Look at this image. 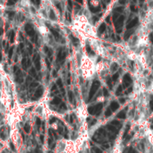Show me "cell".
I'll use <instances>...</instances> for the list:
<instances>
[{"label": "cell", "mask_w": 153, "mask_h": 153, "mask_svg": "<svg viewBox=\"0 0 153 153\" xmlns=\"http://www.w3.org/2000/svg\"><path fill=\"white\" fill-rule=\"evenodd\" d=\"M100 86V82L99 81H94V82H92V85H91V87L90 93H89V100H91L93 98V96H94V95L96 94V92L98 91Z\"/></svg>", "instance_id": "1"}, {"label": "cell", "mask_w": 153, "mask_h": 153, "mask_svg": "<svg viewBox=\"0 0 153 153\" xmlns=\"http://www.w3.org/2000/svg\"><path fill=\"white\" fill-rule=\"evenodd\" d=\"M102 108H103V104L100 103V104H97L95 106L89 107L88 111L91 115H100L101 110H102Z\"/></svg>", "instance_id": "2"}, {"label": "cell", "mask_w": 153, "mask_h": 153, "mask_svg": "<svg viewBox=\"0 0 153 153\" xmlns=\"http://www.w3.org/2000/svg\"><path fill=\"white\" fill-rule=\"evenodd\" d=\"M42 94H43V87L39 86V87L35 91L34 95H33L34 97L32 98V100H39V98H41Z\"/></svg>", "instance_id": "3"}, {"label": "cell", "mask_w": 153, "mask_h": 153, "mask_svg": "<svg viewBox=\"0 0 153 153\" xmlns=\"http://www.w3.org/2000/svg\"><path fill=\"white\" fill-rule=\"evenodd\" d=\"M132 83V79L130 77L129 74H125L124 79H123V85L125 88H127L128 86H130V84Z\"/></svg>", "instance_id": "4"}, {"label": "cell", "mask_w": 153, "mask_h": 153, "mask_svg": "<svg viewBox=\"0 0 153 153\" xmlns=\"http://www.w3.org/2000/svg\"><path fill=\"white\" fill-rule=\"evenodd\" d=\"M138 23V19L137 18H135V19H134L132 22H130L128 24H127V30H130V29H132V28H134L136 24Z\"/></svg>", "instance_id": "5"}, {"label": "cell", "mask_w": 153, "mask_h": 153, "mask_svg": "<svg viewBox=\"0 0 153 153\" xmlns=\"http://www.w3.org/2000/svg\"><path fill=\"white\" fill-rule=\"evenodd\" d=\"M109 108H110L112 111H116V110H117V109L119 108V104H118L117 101H113V102L110 104Z\"/></svg>", "instance_id": "6"}, {"label": "cell", "mask_w": 153, "mask_h": 153, "mask_svg": "<svg viewBox=\"0 0 153 153\" xmlns=\"http://www.w3.org/2000/svg\"><path fill=\"white\" fill-rule=\"evenodd\" d=\"M51 103H52L53 105H60V104L62 103V102H61V99H60L59 97H55V98L52 100Z\"/></svg>", "instance_id": "7"}, {"label": "cell", "mask_w": 153, "mask_h": 153, "mask_svg": "<svg viewBox=\"0 0 153 153\" xmlns=\"http://www.w3.org/2000/svg\"><path fill=\"white\" fill-rule=\"evenodd\" d=\"M68 99H69V101L73 104H74V93L72 91H68Z\"/></svg>", "instance_id": "8"}, {"label": "cell", "mask_w": 153, "mask_h": 153, "mask_svg": "<svg viewBox=\"0 0 153 153\" xmlns=\"http://www.w3.org/2000/svg\"><path fill=\"white\" fill-rule=\"evenodd\" d=\"M105 30H106V25H105V23H102L100 26V28H99V33L100 34H102L105 31Z\"/></svg>", "instance_id": "9"}, {"label": "cell", "mask_w": 153, "mask_h": 153, "mask_svg": "<svg viewBox=\"0 0 153 153\" xmlns=\"http://www.w3.org/2000/svg\"><path fill=\"white\" fill-rule=\"evenodd\" d=\"M126 111L125 110H123V111H121V112H119L117 114V117L118 118H121V119L126 118Z\"/></svg>", "instance_id": "10"}, {"label": "cell", "mask_w": 153, "mask_h": 153, "mask_svg": "<svg viewBox=\"0 0 153 153\" xmlns=\"http://www.w3.org/2000/svg\"><path fill=\"white\" fill-rule=\"evenodd\" d=\"M4 127H1L0 128V137L3 139V140H5V138H6V136H5V134H4Z\"/></svg>", "instance_id": "11"}, {"label": "cell", "mask_w": 153, "mask_h": 153, "mask_svg": "<svg viewBox=\"0 0 153 153\" xmlns=\"http://www.w3.org/2000/svg\"><path fill=\"white\" fill-rule=\"evenodd\" d=\"M108 130H109L110 132L115 133V134L117 133V127H115L114 126H112V125H110V124H109V125L108 126Z\"/></svg>", "instance_id": "12"}, {"label": "cell", "mask_w": 153, "mask_h": 153, "mask_svg": "<svg viewBox=\"0 0 153 153\" xmlns=\"http://www.w3.org/2000/svg\"><path fill=\"white\" fill-rule=\"evenodd\" d=\"M56 84L60 87V89H61V91L65 93V91H64V87H63V82H62V80L61 79H58L57 80V82H56Z\"/></svg>", "instance_id": "13"}, {"label": "cell", "mask_w": 153, "mask_h": 153, "mask_svg": "<svg viewBox=\"0 0 153 153\" xmlns=\"http://www.w3.org/2000/svg\"><path fill=\"white\" fill-rule=\"evenodd\" d=\"M110 125H112V126H114L115 127H117V126H120V122L119 121H117V120H114V121H112L111 123H110Z\"/></svg>", "instance_id": "14"}, {"label": "cell", "mask_w": 153, "mask_h": 153, "mask_svg": "<svg viewBox=\"0 0 153 153\" xmlns=\"http://www.w3.org/2000/svg\"><path fill=\"white\" fill-rule=\"evenodd\" d=\"M132 30H127L126 33H125V39H128V38L132 35Z\"/></svg>", "instance_id": "15"}, {"label": "cell", "mask_w": 153, "mask_h": 153, "mask_svg": "<svg viewBox=\"0 0 153 153\" xmlns=\"http://www.w3.org/2000/svg\"><path fill=\"white\" fill-rule=\"evenodd\" d=\"M112 115V110L108 108L107 110H106V112H105V116L107 117H110Z\"/></svg>", "instance_id": "16"}, {"label": "cell", "mask_w": 153, "mask_h": 153, "mask_svg": "<svg viewBox=\"0 0 153 153\" xmlns=\"http://www.w3.org/2000/svg\"><path fill=\"white\" fill-rule=\"evenodd\" d=\"M23 129H24V132H26V133H30V125H25L24 126V127H23Z\"/></svg>", "instance_id": "17"}, {"label": "cell", "mask_w": 153, "mask_h": 153, "mask_svg": "<svg viewBox=\"0 0 153 153\" xmlns=\"http://www.w3.org/2000/svg\"><path fill=\"white\" fill-rule=\"evenodd\" d=\"M92 153H102V152H101V150H100L99 148L93 147V148H92Z\"/></svg>", "instance_id": "18"}, {"label": "cell", "mask_w": 153, "mask_h": 153, "mask_svg": "<svg viewBox=\"0 0 153 153\" xmlns=\"http://www.w3.org/2000/svg\"><path fill=\"white\" fill-rule=\"evenodd\" d=\"M118 77H119V74H118L117 73H116V74L112 76V80H113V82H117V79H118Z\"/></svg>", "instance_id": "19"}, {"label": "cell", "mask_w": 153, "mask_h": 153, "mask_svg": "<svg viewBox=\"0 0 153 153\" xmlns=\"http://www.w3.org/2000/svg\"><path fill=\"white\" fill-rule=\"evenodd\" d=\"M123 11H124V6H120V7L116 8V12H117V13H121V12H123Z\"/></svg>", "instance_id": "20"}, {"label": "cell", "mask_w": 153, "mask_h": 153, "mask_svg": "<svg viewBox=\"0 0 153 153\" xmlns=\"http://www.w3.org/2000/svg\"><path fill=\"white\" fill-rule=\"evenodd\" d=\"M122 91H123V87H122V86H119L118 89L117 90V92H116V93H117V95H119Z\"/></svg>", "instance_id": "21"}, {"label": "cell", "mask_w": 153, "mask_h": 153, "mask_svg": "<svg viewBox=\"0 0 153 153\" xmlns=\"http://www.w3.org/2000/svg\"><path fill=\"white\" fill-rule=\"evenodd\" d=\"M129 129H130V126H129V125H127V126H126V131H125V134H124V138H125V136H126V135L127 134V133H128Z\"/></svg>", "instance_id": "22"}, {"label": "cell", "mask_w": 153, "mask_h": 153, "mask_svg": "<svg viewBox=\"0 0 153 153\" xmlns=\"http://www.w3.org/2000/svg\"><path fill=\"white\" fill-rule=\"evenodd\" d=\"M112 81H111V79L110 78H108V80H107V83H108V87L109 88H111L112 87V82H111Z\"/></svg>", "instance_id": "23"}, {"label": "cell", "mask_w": 153, "mask_h": 153, "mask_svg": "<svg viewBox=\"0 0 153 153\" xmlns=\"http://www.w3.org/2000/svg\"><path fill=\"white\" fill-rule=\"evenodd\" d=\"M36 123H37V126H38V128H39V126H40V125H41V121H40V119H39V118H37V119H36Z\"/></svg>", "instance_id": "24"}, {"label": "cell", "mask_w": 153, "mask_h": 153, "mask_svg": "<svg viewBox=\"0 0 153 153\" xmlns=\"http://www.w3.org/2000/svg\"><path fill=\"white\" fill-rule=\"evenodd\" d=\"M30 74H31V75H32V76H34V77H36V76H37V74H36V72H35V69H34V68H32V69L30 70Z\"/></svg>", "instance_id": "25"}, {"label": "cell", "mask_w": 153, "mask_h": 153, "mask_svg": "<svg viewBox=\"0 0 153 153\" xmlns=\"http://www.w3.org/2000/svg\"><path fill=\"white\" fill-rule=\"evenodd\" d=\"M103 94H104V96H106V97L108 96V91L107 89H103Z\"/></svg>", "instance_id": "26"}, {"label": "cell", "mask_w": 153, "mask_h": 153, "mask_svg": "<svg viewBox=\"0 0 153 153\" xmlns=\"http://www.w3.org/2000/svg\"><path fill=\"white\" fill-rule=\"evenodd\" d=\"M60 108H62V109L65 110V109H66V106H65V103H61V104H60Z\"/></svg>", "instance_id": "27"}, {"label": "cell", "mask_w": 153, "mask_h": 153, "mask_svg": "<svg viewBox=\"0 0 153 153\" xmlns=\"http://www.w3.org/2000/svg\"><path fill=\"white\" fill-rule=\"evenodd\" d=\"M38 86V83L37 82H31L30 83V87L31 88H34V87H37Z\"/></svg>", "instance_id": "28"}, {"label": "cell", "mask_w": 153, "mask_h": 153, "mask_svg": "<svg viewBox=\"0 0 153 153\" xmlns=\"http://www.w3.org/2000/svg\"><path fill=\"white\" fill-rule=\"evenodd\" d=\"M129 153H137V152L134 150V149H133V148H131L130 150H129Z\"/></svg>", "instance_id": "29"}, {"label": "cell", "mask_w": 153, "mask_h": 153, "mask_svg": "<svg viewBox=\"0 0 153 153\" xmlns=\"http://www.w3.org/2000/svg\"><path fill=\"white\" fill-rule=\"evenodd\" d=\"M117 65H116V64H115V65H113V66H112V70H113V71H115V70H117Z\"/></svg>", "instance_id": "30"}, {"label": "cell", "mask_w": 153, "mask_h": 153, "mask_svg": "<svg viewBox=\"0 0 153 153\" xmlns=\"http://www.w3.org/2000/svg\"><path fill=\"white\" fill-rule=\"evenodd\" d=\"M150 107H151V109L153 111V100H152L150 102Z\"/></svg>", "instance_id": "31"}, {"label": "cell", "mask_w": 153, "mask_h": 153, "mask_svg": "<svg viewBox=\"0 0 153 153\" xmlns=\"http://www.w3.org/2000/svg\"><path fill=\"white\" fill-rule=\"evenodd\" d=\"M119 102H120V103H122V104H123V103H125V102H126V99H124V98L120 99V100H119Z\"/></svg>", "instance_id": "32"}, {"label": "cell", "mask_w": 153, "mask_h": 153, "mask_svg": "<svg viewBox=\"0 0 153 153\" xmlns=\"http://www.w3.org/2000/svg\"><path fill=\"white\" fill-rule=\"evenodd\" d=\"M52 143H53V139L50 137V138L48 139V144H49V145H51V144H52Z\"/></svg>", "instance_id": "33"}, {"label": "cell", "mask_w": 153, "mask_h": 153, "mask_svg": "<svg viewBox=\"0 0 153 153\" xmlns=\"http://www.w3.org/2000/svg\"><path fill=\"white\" fill-rule=\"evenodd\" d=\"M35 153H42V152H41L39 148H37V149L35 150Z\"/></svg>", "instance_id": "34"}, {"label": "cell", "mask_w": 153, "mask_h": 153, "mask_svg": "<svg viewBox=\"0 0 153 153\" xmlns=\"http://www.w3.org/2000/svg\"><path fill=\"white\" fill-rule=\"evenodd\" d=\"M55 121H56V118H55V117H52V118L50 119V121H49V122H50V124H52V123H54Z\"/></svg>", "instance_id": "35"}, {"label": "cell", "mask_w": 153, "mask_h": 153, "mask_svg": "<svg viewBox=\"0 0 153 153\" xmlns=\"http://www.w3.org/2000/svg\"><path fill=\"white\" fill-rule=\"evenodd\" d=\"M131 10H132V11H134V12H135V11H136V8L134 7V5H132V6H131Z\"/></svg>", "instance_id": "36"}, {"label": "cell", "mask_w": 153, "mask_h": 153, "mask_svg": "<svg viewBox=\"0 0 153 153\" xmlns=\"http://www.w3.org/2000/svg\"><path fill=\"white\" fill-rule=\"evenodd\" d=\"M10 146H11V149H12L13 151H14V150H15V149H14V146H13V144L12 143H10Z\"/></svg>", "instance_id": "37"}, {"label": "cell", "mask_w": 153, "mask_h": 153, "mask_svg": "<svg viewBox=\"0 0 153 153\" xmlns=\"http://www.w3.org/2000/svg\"><path fill=\"white\" fill-rule=\"evenodd\" d=\"M56 90V85H53V87H52V91H55Z\"/></svg>", "instance_id": "38"}, {"label": "cell", "mask_w": 153, "mask_h": 153, "mask_svg": "<svg viewBox=\"0 0 153 153\" xmlns=\"http://www.w3.org/2000/svg\"><path fill=\"white\" fill-rule=\"evenodd\" d=\"M126 1V0H119V3H120V4H125Z\"/></svg>", "instance_id": "39"}, {"label": "cell", "mask_w": 153, "mask_h": 153, "mask_svg": "<svg viewBox=\"0 0 153 153\" xmlns=\"http://www.w3.org/2000/svg\"><path fill=\"white\" fill-rule=\"evenodd\" d=\"M150 39H151V41L153 43V34H152V35L150 36Z\"/></svg>", "instance_id": "40"}, {"label": "cell", "mask_w": 153, "mask_h": 153, "mask_svg": "<svg viewBox=\"0 0 153 153\" xmlns=\"http://www.w3.org/2000/svg\"><path fill=\"white\" fill-rule=\"evenodd\" d=\"M40 141H41L42 143L44 142V137H43V135H41V136H40Z\"/></svg>", "instance_id": "41"}, {"label": "cell", "mask_w": 153, "mask_h": 153, "mask_svg": "<svg viewBox=\"0 0 153 153\" xmlns=\"http://www.w3.org/2000/svg\"><path fill=\"white\" fill-rule=\"evenodd\" d=\"M107 22H109V16H108V17L107 18Z\"/></svg>", "instance_id": "42"}, {"label": "cell", "mask_w": 153, "mask_h": 153, "mask_svg": "<svg viewBox=\"0 0 153 153\" xmlns=\"http://www.w3.org/2000/svg\"><path fill=\"white\" fill-rule=\"evenodd\" d=\"M77 1H79V2H82V0H77Z\"/></svg>", "instance_id": "43"}, {"label": "cell", "mask_w": 153, "mask_h": 153, "mask_svg": "<svg viewBox=\"0 0 153 153\" xmlns=\"http://www.w3.org/2000/svg\"><path fill=\"white\" fill-rule=\"evenodd\" d=\"M140 1H141V2H143V0H140Z\"/></svg>", "instance_id": "44"}, {"label": "cell", "mask_w": 153, "mask_h": 153, "mask_svg": "<svg viewBox=\"0 0 153 153\" xmlns=\"http://www.w3.org/2000/svg\"><path fill=\"white\" fill-rule=\"evenodd\" d=\"M29 153H32V152H29Z\"/></svg>", "instance_id": "45"}, {"label": "cell", "mask_w": 153, "mask_h": 153, "mask_svg": "<svg viewBox=\"0 0 153 153\" xmlns=\"http://www.w3.org/2000/svg\"><path fill=\"white\" fill-rule=\"evenodd\" d=\"M49 153H52V152H49Z\"/></svg>", "instance_id": "46"}]
</instances>
